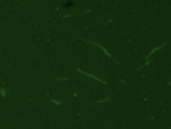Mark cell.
<instances>
[{"mask_svg": "<svg viewBox=\"0 0 171 129\" xmlns=\"http://www.w3.org/2000/svg\"><path fill=\"white\" fill-rule=\"evenodd\" d=\"M162 48H165V42H162L160 46H156V48H152V49H150L148 53H147V61H144V65L141 66V69H144V66H147V65L150 63V59H152V53H156V51H158V49H162Z\"/></svg>", "mask_w": 171, "mask_h": 129, "instance_id": "1", "label": "cell"}, {"mask_svg": "<svg viewBox=\"0 0 171 129\" xmlns=\"http://www.w3.org/2000/svg\"><path fill=\"white\" fill-rule=\"evenodd\" d=\"M76 70H78V72H80V74H84V76H90V78H91V80H99V84H107V82H105V80H101V78H97V76H95V74H90V72H86L84 69H76Z\"/></svg>", "mask_w": 171, "mask_h": 129, "instance_id": "2", "label": "cell"}, {"mask_svg": "<svg viewBox=\"0 0 171 129\" xmlns=\"http://www.w3.org/2000/svg\"><path fill=\"white\" fill-rule=\"evenodd\" d=\"M6 95H8V89L4 86H0V97H2V99H6Z\"/></svg>", "mask_w": 171, "mask_h": 129, "instance_id": "3", "label": "cell"}]
</instances>
